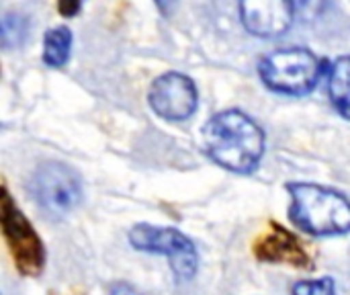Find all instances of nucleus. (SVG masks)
<instances>
[{"label": "nucleus", "instance_id": "1", "mask_svg": "<svg viewBox=\"0 0 350 295\" xmlns=\"http://www.w3.org/2000/svg\"><path fill=\"white\" fill-rule=\"evenodd\" d=\"M267 138L262 127L240 109L215 113L203 125V148L221 168L236 175L254 172L265 156Z\"/></svg>", "mask_w": 350, "mask_h": 295}, {"label": "nucleus", "instance_id": "2", "mask_svg": "<svg viewBox=\"0 0 350 295\" xmlns=\"http://www.w3.org/2000/svg\"><path fill=\"white\" fill-rule=\"evenodd\" d=\"M285 189L291 197L289 220L297 230L316 238L349 234L350 199L347 195L316 183H289Z\"/></svg>", "mask_w": 350, "mask_h": 295}, {"label": "nucleus", "instance_id": "3", "mask_svg": "<svg viewBox=\"0 0 350 295\" xmlns=\"http://www.w3.org/2000/svg\"><path fill=\"white\" fill-rule=\"evenodd\" d=\"M324 72L322 60L306 47H283L258 64L260 80L277 94L304 97L316 88Z\"/></svg>", "mask_w": 350, "mask_h": 295}, {"label": "nucleus", "instance_id": "4", "mask_svg": "<svg viewBox=\"0 0 350 295\" xmlns=\"http://www.w3.org/2000/svg\"><path fill=\"white\" fill-rule=\"evenodd\" d=\"M127 240L139 253L166 257L178 283H189L195 279L199 271V253L193 240L180 230L152 224H135L129 230Z\"/></svg>", "mask_w": 350, "mask_h": 295}, {"label": "nucleus", "instance_id": "5", "mask_svg": "<svg viewBox=\"0 0 350 295\" xmlns=\"http://www.w3.org/2000/svg\"><path fill=\"white\" fill-rule=\"evenodd\" d=\"M29 193L47 218L59 220L82 201V179L64 162H43L29 179Z\"/></svg>", "mask_w": 350, "mask_h": 295}, {"label": "nucleus", "instance_id": "6", "mask_svg": "<svg viewBox=\"0 0 350 295\" xmlns=\"http://www.w3.org/2000/svg\"><path fill=\"white\" fill-rule=\"evenodd\" d=\"M0 222L2 236L8 246V253L14 261V267L25 277H37L45 267V248L39 234L33 230L25 214L12 201L6 187H2L0 199Z\"/></svg>", "mask_w": 350, "mask_h": 295}, {"label": "nucleus", "instance_id": "7", "mask_svg": "<svg viewBox=\"0 0 350 295\" xmlns=\"http://www.w3.org/2000/svg\"><path fill=\"white\" fill-rule=\"evenodd\" d=\"M148 103L158 117L166 121H185L197 111L199 92L187 74L166 72L152 82Z\"/></svg>", "mask_w": 350, "mask_h": 295}, {"label": "nucleus", "instance_id": "8", "mask_svg": "<svg viewBox=\"0 0 350 295\" xmlns=\"http://www.w3.org/2000/svg\"><path fill=\"white\" fill-rule=\"evenodd\" d=\"M244 29L260 39L287 33L295 21V0H240Z\"/></svg>", "mask_w": 350, "mask_h": 295}, {"label": "nucleus", "instance_id": "9", "mask_svg": "<svg viewBox=\"0 0 350 295\" xmlns=\"http://www.w3.org/2000/svg\"><path fill=\"white\" fill-rule=\"evenodd\" d=\"M254 257L269 265H289L295 269H312L314 261L304 242L287 228L271 222V230L254 244Z\"/></svg>", "mask_w": 350, "mask_h": 295}, {"label": "nucleus", "instance_id": "10", "mask_svg": "<svg viewBox=\"0 0 350 295\" xmlns=\"http://www.w3.org/2000/svg\"><path fill=\"white\" fill-rule=\"evenodd\" d=\"M328 97L334 109L350 119V55L334 60L328 68Z\"/></svg>", "mask_w": 350, "mask_h": 295}, {"label": "nucleus", "instance_id": "11", "mask_svg": "<svg viewBox=\"0 0 350 295\" xmlns=\"http://www.w3.org/2000/svg\"><path fill=\"white\" fill-rule=\"evenodd\" d=\"M72 31L64 25L53 27L43 37V62L49 68H64L72 53Z\"/></svg>", "mask_w": 350, "mask_h": 295}, {"label": "nucleus", "instance_id": "12", "mask_svg": "<svg viewBox=\"0 0 350 295\" xmlns=\"http://www.w3.org/2000/svg\"><path fill=\"white\" fill-rule=\"evenodd\" d=\"M27 37V25L21 16H14V14H6L4 21H2V45L8 49V47H14V45H21V41Z\"/></svg>", "mask_w": 350, "mask_h": 295}, {"label": "nucleus", "instance_id": "13", "mask_svg": "<svg viewBox=\"0 0 350 295\" xmlns=\"http://www.w3.org/2000/svg\"><path fill=\"white\" fill-rule=\"evenodd\" d=\"M291 295H336V285L330 277H322L314 281H299L293 285Z\"/></svg>", "mask_w": 350, "mask_h": 295}, {"label": "nucleus", "instance_id": "14", "mask_svg": "<svg viewBox=\"0 0 350 295\" xmlns=\"http://www.w3.org/2000/svg\"><path fill=\"white\" fill-rule=\"evenodd\" d=\"M82 2H84V0H57V10H59L62 16L72 18V16H76V14L80 12Z\"/></svg>", "mask_w": 350, "mask_h": 295}, {"label": "nucleus", "instance_id": "15", "mask_svg": "<svg viewBox=\"0 0 350 295\" xmlns=\"http://www.w3.org/2000/svg\"><path fill=\"white\" fill-rule=\"evenodd\" d=\"M109 295H146V294H142L139 290H135V287H133V285H129V283H115V285L111 287Z\"/></svg>", "mask_w": 350, "mask_h": 295}, {"label": "nucleus", "instance_id": "16", "mask_svg": "<svg viewBox=\"0 0 350 295\" xmlns=\"http://www.w3.org/2000/svg\"><path fill=\"white\" fill-rule=\"evenodd\" d=\"M154 2L158 4V8H160L164 14H170L172 8H174V4H176V0H154Z\"/></svg>", "mask_w": 350, "mask_h": 295}]
</instances>
